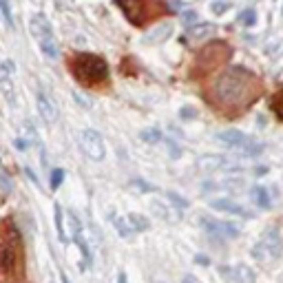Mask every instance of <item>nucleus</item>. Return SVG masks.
<instances>
[{"label":"nucleus","instance_id":"1","mask_svg":"<svg viewBox=\"0 0 283 283\" xmlns=\"http://www.w3.org/2000/svg\"><path fill=\"white\" fill-rule=\"evenodd\" d=\"M261 91V82L246 69H228L226 73L217 78L215 82V95L223 104H241L252 100Z\"/></svg>","mask_w":283,"mask_h":283},{"label":"nucleus","instance_id":"2","mask_svg":"<svg viewBox=\"0 0 283 283\" xmlns=\"http://www.w3.org/2000/svg\"><path fill=\"white\" fill-rule=\"evenodd\" d=\"M73 73L80 82L84 84H95V82H102L106 80L108 76V67L102 58H97L93 53H80L73 62Z\"/></svg>","mask_w":283,"mask_h":283},{"label":"nucleus","instance_id":"3","mask_svg":"<svg viewBox=\"0 0 283 283\" xmlns=\"http://www.w3.org/2000/svg\"><path fill=\"white\" fill-rule=\"evenodd\" d=\"M29 31H31V36L36 38L38 47L42 49V53L49 58V60H58V55H60V51H58V42L53 38V29H51L49 20L44 18L42 14H36L31 20H29Z\"/></svg>","mask_w":283,"mask_h":283},{"label":"nucleus","instance_id":"4","mask_svg":"<svg viewBox=\"0 0 283 283\" xmlns=\"http://www.w3.org/2000/svg\"><path fill=\"white\" fill-rule=\"evenodd\" d=\"M217 140L221 142L226 148H233V151L246 155V157H257V155L263 153L261 144L255 142L250 135H246V133H241V131H235V129L217 133Z\"/></svg>","mask_w":283,"mask_h":283},{"label":"nucleus","instance_id":"5","mask_svg":"<svg viewBox=\"0 0 283 283\" xmlns=\"http://www.w3.org/2000/svg\"><path fill=\"white\" fill-rule=\"evenodd\" d=\"M279 255H281V237H279V233H276L274 228H270L268 233L263 235V239L255 246L252 257H255L257 261H261V263H268V261H272V259H276Z\"/></svg>","mask_w":283,"mask_h":283},{"label":"nucleus","instance_id":"6","mask_svg":"<svg viewBox=\"0 0 283 283\" xmlns=\"http://www.w3.org/2000/svg\"><path fill=\"white\" fill-rule=\"evenodd\" d=\"M80 144H82V151L89 155V159L93 161H102L106 157V148H104V140L102 135L93 129H86L82 131V135H80Z\"/></svg>","mask_w":283,"mask_h":283},{"label":"nucleus","instance_id":"7","mask_svg":"<svg viewBox=\"0 0 283 283\" xmlns=\"http://www.w3.org/2000/svg\"><path fill=\"white\" fill-rule=\"evenodd\" d=\"M197 168L204 173H215V171H228V173H241L244 166L235 164L223 155H204V157L197 159Z\"/></svg>","mask_w":283,"mask_h":283},{"label":"nucleus","instance_id":"8","mask_svg":"<svg viewBox=\"0 0 283 283\" xmlns=\"http://www.w3.org/2000/svg\"><path fill=\"white\" fill-rule=\"evenodd\" d=\"M201 226L206 228L208 235L219 237V239H235V237H239V228L228 221H217V219H210V217H201Z\"/></svg>","mask_w":283,"mask_h":283},{"label":"nucleus","instance_id":"9","mask_svg":"<svg viewBox=\"0 0 283 283\" xmlns=\"http://www.w3.org/2000/svg\"><path fill=\"white\" fill-rule=\"evenodd\" d=\"M118 5L122 7L124 16L133 25H142L144 22V0H118Z\"/></svg>","mask_w":283,"mask_h":283},{"label":"nucleus","instance_id":"10","mask_svg":"<svg viewBox=\"0 0 283 283\" xmlns=\"http://www.w3.org/2000/svg\"><path fill=\"white\" fill-rule=\"evenodd\" d=\"M36 106H38V113L42 115V120L49 126L58 122V108H55V104L51 102L49 97L42 93V91H38V95H36Z\"/></svg>","mask_w":283,"mask_h":283},{"label":"nucleus","instance_id":"11","mask_svg":"<svg viewBox=\"0 0 283 283\" xmlns=\"http://www.w3.org/2000/svg\"><path fill=\"white\" fill-rule=\"evenodd\" d=\"M228 55H230V49H228V44H223V42H212L201 51V60H210L208 67L219 65V62H223Z\"/></svg>","mask_w":283,"mask_h":283},{"label":"nucleus","instance_id":"12","mask_svg":"<svg viewBox=\"0 0 283 283\" xmlns=\"http://www.w3.org/2000/svg\"><path fill=\"white\" fill-rule=\"evenodd\" d=\"M210 206L215 208V210L230 212V215H239V217H246V219L252 217L250 210H246L244 206H239V204H237V201H233V199H210Z\"/></svg>","mask_w":283,"mask_h":283},{"label":"nucleus","instance_id":"13","mask_svg":"<svg viewBox=\"0 0 283 283\" xmlns=\"http://www.w3.org/2000/svg\"><path fill=\"white\" fill-rule=\"evenodd\" d=\"M215 31H217V27L212 25V22H199V25L188 29L186 38H188V42H201V40L215 36Z\"/></svg>","mask_w":283,"mask_h":283},{"label":"nucleus","instance_id":"14","mask_svg":"<svg viewBox=\"0 0 283 283\" xmlns=\"http://www.w3.org/2000/svg\"><path fill=\"white\" fill-rule=\"evenodd\" d=\"M171 33H173V25H171V22H164V25L155 27L153 31L144 38V42H146V44H159V42H164Z\"/></svg>","mask_w":283,"mask_h":283},{"label":"nucleus","instance_id":"15","mask_svg":"<svg viewBox=\"0 0 283 283\" xmlns=\"http://www.w3.org/2000/svg\"><path fill=\"white\" fill-rule=\"evenodd\" d=\"M126 219V223H129V228L133 230V233H142V230H148V219L146 217H142V215H137V212H129V215L124 217Z\"/></svg>","mask_w":283,"mask_h":283},{"label":"nucleus","instance_id":"16","mask_svg":"<svg viewBox=\"0 0 283 283\" xmlns=\"http://www.w3.org/2000/svg\"><path fill=\"white\" fill-rule=\"evenodd\" d=\"M14 263H16V252H14V248L3 246V248H0V270L9 272V270L14 268Z\"/></svg>","mask_w":283,"mask_h":283},{"label":"nucleus","instance_id":"17","mask_svg":"<svg viewBox=\"0 0 283 283\" xmlns=\"http://www.w3.org/2000/svg\"><path fill=\"white\" fill-rule=\"evenodd\" d=\"M250 197L252 201L259 206V208H270V195H268V190H265L263 186H255L250 190Z\"/></svg>","mask_w":283,"mask_h":283},{"label":"nucleus","instance_id":"18","mask_svg":"<svg viewBox=\"0 0 283 283\" xmlns=\"http://www.w3.org/2000/svg\"><path fill=\"white\" fill-rule=\"evenodd\" d=\"M237 283H255V272L248 265H235Z\"/></svg>","mask_w":283,"mask_h":283},{"label":"nucleus","instance_id":"19","mask_svg":"<svg viewBox=\"0 0 283 283\" xmlns=\"http://www.w3.org/2000/svg\"><path fill=\"white\" fill-rule=\"evenodd\" d=\"M140 140L146 144H159L161 133H159V129H144V131H140Z\"/></svg>","mask_w":283,"mask_h":283},{"label":"nucleus","instance_id":"20","mask_svg":"<svg viewBox=\"0 0 283 283\" xmlns=\"http://www.w3.org/2000/svg\"><path fill=\"white\" fill-rule=\"evenodd\" d=\"M55 228H58V239H60L62 244H67L69 237L65 233V223H62V208H60V204H55Z\"/></svg>","mask_w":283,"mask_h":283},{"label":"nucleus","instance_id":"21","mask_svg":"<svg viewBox=\"0 0 283 283\" xmlns=\"http://www.w3.org/2000/svg\"><path fill=\"white\" fill-rule=\"evenodd\" d=\"M69 228H71V237H73V241H80L82 239V226H80V221H78V217L73 215V212H69Z\"/></svg>","mask_w":283,"mask_h":283},{"label":"nucleus","instance_id":"22","mask_svg":"<svg viewBox=\"0 0 283 283\" xmlns=\"http://www.w3.org/2000/svg\"><path fill=\"white\" fill-rule=\"evenodd\" d=\"M0 14H3V20L9 29H14V14H11V5L9 0H0Z\"/></svg>","mask_w":283,"mask_h":283},{"label":"nucleus","instance_id":"23","mask_svg":"<svg viewBox=\"0 0 283 283\" xmlns=\"http://www.w3.org/2000/svg\"><path fill=\"white\" fill-rule=\"evenodd\" d=\"M257 22V11L255 9H244L239 14V25H244V27H252Z\"/></svg>","mask_w":283,"mask_h":283},{"label":"nucleus","instance_id":"24","mask_svg":"<svg viewBox=\"0 0 283 283\" xmlns=\"http://www.w3.org/2000/svg\"><path fill=\"white\" fill-rule=\"evenodd\" d=\"M272 111H274L276 118L283 120V86L276 91L274 97H272Z\"/></svg>","mask_w":283,"mask_h":283},{"label":"nucleus","instance_id":"25","mask_svg":"<svg viewBox=\"0 0 283 283\" xmlns=\"http://www.w3.org/2000/svg\"><path fill=\"white\" fill-rule=\"evenodd\" d=\"M197 18H199L197 11H184V14H182V25L190 29V27L197 25Z\"/></svg>","mask_w":283,"mask_h":283},{"label":"nucleus","instance_id":"26","mask_svg":"<svg viewBox=\"0 0 283 283\" xmlns=\"http://www.w3.org/2000/svg\"><path fill=\"white\" fill-rule=\"evenodd\" d=\"M0 186H3L5 193H11V188H14V184H11V177L7 175V171L3 168V164H0Z\"/></svg>","mask_w":283,"mask_h":283},{"label":"nucleus","instance_id":"27","mask_svg":"<svg viewBox=\"0 0 283 283\" xmlns=\"http://www.w3.org/2000/svg\"><path fill=\"white\" fill-rule=\"evenodd\" d=\"M219 276H223L228 283H237L235 268H228V265H219Z\"/></svg>","mask_w":283,"mask_h":283},{"label":"nucleus","instance_id":"28","mask_svg":"<svg viewBox=\"0 0 283 283\" xmlns=\"http://www.w3.org/2000/svg\"><path fill=\"white\" fill-rule=\"evenodd\" d=\"M115 226H118L120 237H131V235H133V230L129 228V223H126L124 217H122V219H115Z\"/></svg>","mask_w":283,"mask_h":283},{"label":"nucleus","instance_id":"29","mask_svg":"<svg viewBox=\"0 0 283 283\" xmlns=\"http://www.w3.org/2000/svg\"><path fill=\"white\" fill-rule=\"evenodd\" d=\"M0 86H3V93L7 95V100L11 104H16V97H14V91H11V82L7 78H0Z\"/></svg>","mask_w":283,"mask_h":283},{"label":"nucleus","instance_id":"30","mask_svg":"<svg viewBox=\"0 0 283 283\" xmlns=\"http://www.w3.org/2000/svg\"><path fill=\"white\" fill-rule=\"evenodd\" d=\"M62 180H65V171H62V168H55L53 173H51V188L55 190V188L62 184Z\"/></svg>","mask_w":283,"mask_h":283},{"label":"nucleus","instance_id":"31","mask_svg":"<svg viewBox=\"0 0 283 283\" xmlns=\"http://www.w3.org/2000/svg\"><path fill=\"white\" fill-rule=\"evenodd\" d=\"M166 197H168L177 208H188V201H186V199H182L180 195H175V193H166Z\"/></svg>","mask_w":283,"mask_h":283},{"label":"nucleus","instance_id":"32","mask_svg":"<svg viewBox=\"0 0 283 283\" xmlns=\"http://www.w3.org/2000/svg\"><path fill=\"white\" fill-rule=\"evenodd\" d=\"M131 186H133V188H137V190H142V193H148V190H153L151 184H146V182H142V180H133V182H131Z\"/></svg>","mask_w":283,"mask_h":283},{"label":"nucleus","instance_id":"33","mask_svg":"<svg viewBox=\"0 0 283 283\" xmlns=\"http://www.w3.org/2000/svg\"><path fill=\"white\" fill-rule=\"evenodd\" d=\"M228 7H230V5H228V3H212V5H210V9H212V14H217V16H219V14H223V11H226Z\"/></svg>","mask_w":283,"mask_h":283},{"label":"nucleus","instance_id":"34","mask_svg":"<svg viewBox=\"0 0 283 283\" xmlns=\"http://www.w3.org/2000/svg\"><path fill=\"white\" fill-rule=\"evenodd\" d=\"M281 49H283V42L270 44V47H268V53H270V55H279V53H276V51H281Z\"/></svg>","mask_w":283,"mask_h":283},{"label":"nucleus","instance_id":"35","mask_svg":"<svg viewBox=\"0 0 283 283\" xmlns=\"http://www.w3.org/2000/svg\"><path fill=\"white\" fill-rule=\"evenodd\" d=\"M180 115L188 120V118H195V115H197V111H195V108H188V106H186V108H182V113H180Z\"/></svg>","mask_w":283,"mask_h":283},{"label":"nucleus","instance_id":"36","mask_svg":"<svg viewBox=\"0 0 283 283\" xmlns=\"http://www.w3.org/2000/svg\"><path fill=\"white\" fill-rule=\"evenodd\" d=\"M14 146L18 148V151H25V148H27V140H22V137H18V140L14 142Z\"/></svg>","mask_w":283,"mask_h":283},{"label":"nucleus","instance_id":"37","mask_svg":"<svg viewBox=\"0 0 283 283\" xmlns=\"http://www.w3.org/2000/svg\"><path fill=\"white\" fill-rule=\"evenodd\" d=\"M27 175H29V180H31L33 184H36V186H40V182H38V177H36V175H33V171H31V168H27Z\"/></svg>","mask_w":283,"mask_h":283},{"label":"nucleus","instance_id":"38","mask_svg":"<svg viewBox=\"0 0 283 283\" xmlns=\"http://www.w3.org/2000/svg\"><path fill=\"white\" fill-rule=\"evenodd\" d=\"M182 283H199V281L195 279V276H190V274H186V276H184V279H182Z\"/></svg>","mask_w":283,"mask_h":283},{"label":"nucleus","instance_id":"39","mask_svg":"<svg viewBox=\"0 0 283 283\" xmlns=\"http://www.w3.org/2000/svg\"><path fill=\"white\" fill-rule=\"evenodd\" d=\"M171 9H182V3H180V0H173V3H171Z\"/></svg>","mask_w":283,"mask_h":283},{"label":"nucleus","instance_id":"40","mask_svg":"<svg viewBox=\"0 0 283 283\" xmlns=\"http://www.w3.org/2000/svg\"><path fill=\"white\" fill-rule=\"evenodd\" d=\"M60 276H62V283H71V281H69V276H67V274H65V272H62V274H60Z\"/></svg>","mask_w":283,"mask_h":283},{"label":"nucleus","instance_id":"41","mask_svg":"<svg viewBox=\"0 0 283 283\" xmlns=\"http://www.w3.org/2000/svg\"><path fill=\"white\" fill-rule=\"evenodd\" d=\"M118 283H126V276H124V274H120V279H118Z\"/></svg>","mask_w":283,"mask_h":283}]
</instances>
